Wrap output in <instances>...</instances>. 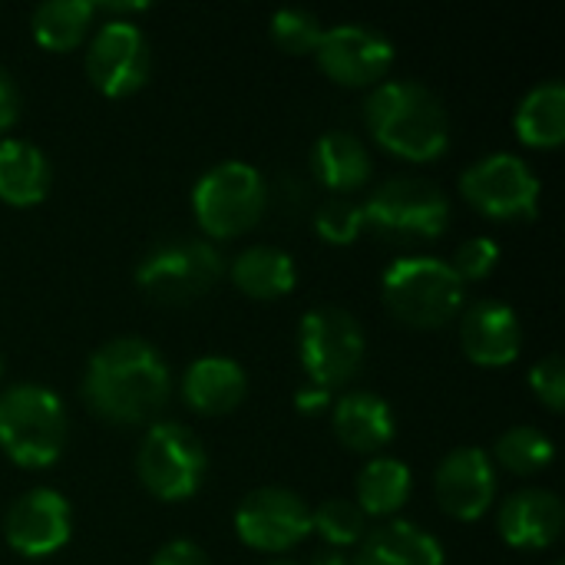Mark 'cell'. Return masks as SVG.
Instances as JSON below:
<instances>
[{"instance_id":"15","label":"cell","mask_w":565,"mask_h":565,"mask_svg":"<svg viewBox=\"0 0 565 565\" xmlns=\"http://www.w3.org/2000/svg\"><path fill=\"white\" fill-rule=\"evenodd\" d=\"M434 493L440 510L450 520L477 523L487 516L497 497V470L493 460L480 447H457L450 450L434 477Z\"/></svg>"},{"instance_id":"11","label":"cell","mask_w":565,"mask_h":565,"mask_svg":"<svg viewBox=\"0 0 565 565\" xmlns=\"http://www.w3.org/2000/svg\"><path fill=\"white\" fill-rule=\"evenodd\" d=\"M235 533L258 553H288L311 533V507L285 487H262L235 510Z\"/></svg>"},{"instance_id":"38","label":"cell","mask_w":565,"mask_h":565,"mask_svg":"<svg viewBox=\"0 0 565 565\" xmlns=\"http://www.w3.org/2000/svg\"><path fill=\"white\" fill-rule=\"evenodd\" d=\"M556 565H563V563H556Z\"/></svg>"},{"instance_id":"27","label":"cell","mask_w":565,"mask_h":565,"mask_svg":"<svg viewBox=\"0 0 565 565\" xmlns=\"http://www.w3.org/2000/svg\"><path fill=\"white\" fill-rule=\"evenodd\" d=\"M493 457L503 470L516 473V477H533V473H543L550 463H553V440L536 430V427H510L497 447H493Z\"/></svg>"},{"instance_id":"21","label":"cell","mask_w":565,"mask_h":565,"mask_svg":"<svg viewBox=\"0 0 565 565\" xmlns=\"http://www.w3.org/2000/svg\"><path fill=\"white\" fill-rule=\"evenodd\" d=\"M351 565H444V546L414 523H387L361 540Z\"/></svg>"},{"instance_id":"7","label":"cell","mask_w":565,"mask_h":565,"mask_svg":"<svg viewBox=\"0 0 565 565\" xmlns=\"http://www.w3.org/2000/svg\"><path fill=\"white\" fill-rule=\"evenodd\" d=\"M268 205V185L248 162L212 166L192 189V212L209 238H238L258 225Z\"/></svg>"},{"instance_id":"13","label":"cell","mask_w":565,"mask_h":565,"mask_svg":"<svg viewBox=\"0 0 565 565\" xmlns=\"http://www.w3.org/2000/svg\"><path fill=\"white\" fill-rule=\"evenodd\" d=\"M318 66L338 86H374L394 66V43L367 23H338L324 30L318 50Z\"/></svg>"},{"instance_id":"3","label":"cell","mask_w":565,"mask_h":565,"mask_svg":"<svg viewBox=\"0 0 565 565\" xmlns=\"http://www.w3.org/2000/svg\"><path fill=\"white\" fill-rule=\"evenodd\" d=\"M384 308L407 328H444L463 308V281L450 262L411 255L397 258L381 278Z\"/></svg>"},{"instance_id":"16","label":"cell","mask_w":565,"mask_h":565,"mask_svg":"<svg viewBox=\"0 0 565 565\" xmlns=\"http://www.w3.org/2000/svg\"><path fill=\"white\" fill-rule=\"evenodd\" d=\"M463 354L480 367H510L523 348V328L510 305L477 301L460 321Z\"/></svg>"},{"instance_id":"23","label":"cell","mask_w":565,"mask_h":565,"mask_svg":"<svg viewBox=\"0 0 565 565\" xmlns=\"http://www.w3.org/2000/svg\"><path fill=\"white\" fill-rule=\"evenodd\" d=\"M232 281L242 295L258 301H275L291 295L298 281L295 258L275 245H252L232 262Z\"/></svg>"},{"instance_id":"37","label":"cell","mask_w":565,"mask_h":565,"mask_svg":"<svg viewBox=\"0 0 565 565\" xmlns=\"http://www.w3.org/2000/svg\"><path fill=\"white\" fill-rule=\"evenodd\" d=\"M268 565H301V563H288V559H281V563H268Z\"/></svg>"},{"instance_id":"34","label":"cell","mask_w":565,"mask_h":565,"mask_svg":"<svg viewBox=\"0 0 565 565\" xmlns=\"http://www.w3.org/2000/svg\"><path fill=\"white\" fill-rule=\"evenodd\" d=\"M20 116V93L13 76L0 66V132H7Z\"/></svg>"},{"instance_id":"8","label":"cell","mask_w":565,"mask_h":565,"mask_svg":"<svg viewBox=\"0 0 565 565\" xmlns=\"http://www.w3.org/2000/svg\"><path fill=\"white\" fill-rule=\"evenodd\" d=\"M205 470H209L205 447L189 427L169 420V424H152L146 430L136 454V473L149 497L162 503L189 500L192 493H199Z\"/></svg>"},{"instance_id":"5","label":"cell","mask_w":565,"mask_h":565,"mask_svg":"<svg viewBox=\"0 0 565 565\" xmlns=\"http://www.w3.org/2000/svg\"><path fill=\"white\" fill-rule=\"evenodd\" d=\"M364 228L391 245H427L450 228V202L427 179H387L364 202Z\"/></svg>"},{"instance_id":"9","label":"cell","mask_w":565,"mask_h":565,"mask_svg":"<svg viewBox=\"0 0 565 565\" xmlns=\"http://www.w3.org/2000/svg\"><path fill=\"white\" fill-rule=\"evenodd\" d=\"M225 262L202 238H169L156 245L136 271L139 288L159 305H189L215 288Z\"/></svg>"},{"instance_id":"19","label":"cell","mask_w":565,"mask_h":565,"mask_svg":"<svg viewBox=\"0 0 565 565\" xmlns=\"http://www.w3.org/2000/svg\"><path fill=\"white\" fill-rule=\"evenodd\" d=\"M331 424H334L338 440L351 454L374 457L394 440V411L387 401H381L371 391L344 394L331 411Z\"/></svg>"},{"instance_id":"14","label":"cell","mask_w":565,"mask_h":565,"mask_svg":"<svg viewBox=\"0 0 565 565\" xmlns=\"http://www.w3.org/2000/svg\"><path fill=\"white\" fill-rule=\"evenodd\" d=\"M73 513L63 493L50 487L26 490L3 516V536L13 553L26 559H46L70 543Z\"/></svg>"},{"instance_id":"31","label":"cell","mask_w":565,"mask_h":565,"mask_svg":"<svg viewBox=\"0 0 565 565\" xmlns=\"http://www.w3.org/2000/svg\"><path fill=\"white\" fill-rule=\"evenodd\" d=\"M497 265H500V245L493 242V238H483V235H477V238H467L457 252H454V262H450V268L457 271V278L467 285V281H483V278H490L493 271H497Z\"/></svg>"},{"instance_id":"36","label":"cell","mask_w":565,"mask_h":565,"mask_svg":"<svg viewBox=\"0 0 565 565\" xmlns=\"http://www.w3.org/2000/svg\"><path fill=\"white\" fill-rule=\"evenodd\" d=\"M311 565H351V563H348V556H344V553H321V556H318Z\"/></svg>"},{"instance_id":"20","label":"cell","mask_w":565,"mask_h":565,"mask_svg":"<svg viewBox=\"0 0 565 565\" xmlns=\"http://www.w3.org/2000/svg\"><path fill=\"white\" fill-rule=\"evenodd\" d=\"M311 169H315V179L338 192V195H351V192H361L371 175H374V162H371V152L364 149V142L344 129H334V132H324L315 149H311Z\"/></svg>"},{"instance_id":"33","label":"cell","mask_w":565,"mask_h":565,"mask_svg":"<svg viewBox=\"0 0 565 565\" xmlns=\"http://www.w3.org/2000/svg\"><path fill=\"white\" fill-rule=\"evenodd\" d=\"M149 565H209V556L202 546H195L192 540H172L166 543Z\"/></svg>"},{"instance_id":"32","label":"cell","mask_w":565,"mask_h":565,"mask_svg":"<svg viewBox=\"0 0 565 565\" xmlns=\"http://www.w3.org/2000/svg\"><path fill=\"white\" fill-rule=\"evenodd\" d=\"M530 387L540 397V404H546L553 414H559L565 407V367L559 354L543 358L540 364H533L530 371Z\"/></svg>"},{"instance_id":"24","label":"cell","mask_w":565,"mask_h":565,"mask_svg":"<svg viewBox=\"0 0 565 565\" xmlns=\"http://www.w3.org/2000/svg\"><path fill=\"white\" fill-rule=\"evenodd\" d=\"M516 136L530 149H556L565 139V86L550 79L530 89L516 109Z\"/></svg>"},{"instance_id":"29","label":"cell","mask_w":565,"mask_h":565,"mask_svg":"<svg viewBox=\"0 0 565 565\" xmlns=\"http://www.w3.org/2000/svg\"><path fill=\"white\" fill-rule=\"evenodd\" d=\"M324 36L321 20L311 10H278L271 17V40L288 56H308Z\"/></svg>"},{"instance_id":"1","label":"cell","mask_w":565,"mask_h":565,"mask_svg":"<svg viewBox=\"0 0 565 565\" xmlns=\"http://www.w3.org/2000/svg\"><path fill=\"white\" fill-rule=\"evenodd\" d=\"M169 387V367L149 341L116 338L89 358L83 401L99 420L136 427L152 420L166 407Z\"/></svg>"},{"instance_id":"10","label":"cell","mask_w":565,"mask_h":565,"mask_svg":"<svg viewBox=\"0 0 565 565\" xmlns=\"http://www.w3.org/2000/svg\"><path fill=\"white\" fill-rule=\"evenodd\" d=\"M463 199L493 222H526L540 205L536 172L513 152H493L460 175Z\"/></svg>"},{"instance_id":"12","label":"cell","mask_w":565,"mask_h":565,"mask_svg":"<svg viewBox=\"0 0 565 565\" xmlns=\"http://www.w3.org/2000/svg\"><path fill=\"white\" fill-rule=\"evenodd\" d=\"M86 76L109 99L139 93L149 79V43L142 30L132 20H106L89 40Z\"/></svg>"},{"instance_id":"17","label":"cell","mask_w":565,"mask_h":565,"mask_svg":"<svg viewBox=\"0 0 565 565\" xmlns=\"http://www.w3.org/2000/svg\"><path fill=\"white\" fill-rule=\"evenodd\" d=\"M563 500L540 487L507 497L497 520L503 543L513 550H550L563 536Z\"/></svg>"},{"instance_id":"2","label":"cell","mask_w":565,"mask_h":565,"mask_svg":"<svg viewBox=\"0 0 565 565\" xmlns=\"http://www.w3.org/2000/svg\"><path fill=\"white\" fill-rule=\"evenodd\" d=\"M364 122L387 152L411 162H434L450 149V119L444 103L414 79L374 86L364 103Z\"/></svg>"},{"instance_id":"22","label":"cell","mask_w":565,"mask_h":565,"mask_svg":"<svg viewBox=\"0 0 565 565\" xmlns=\"http://www.w3.org/2000/svg\"><path fill=\"white\" fill-rule=\"evenodd\" d=\"M50 162L26 139L0 142V199L13 209H30L50 192Z\"/></svg>"},{"instance_id":"4","label":"cell","mask_w":565,"mask_h":565,"mask_svg":"<svg viewBox=\"0 0 565 565\" xmlns=\"http://www.w3.org/2000/svg\"><path fill=\"white\" fill-rule=\"evenodd\" d=\"M66 447V407L43 384H13L0 394V450L26 470H43Z\"/></svg>"},{"instance_id":"35","label":"cell","mask_w":565,"mask_h":565,"mask_svg":"<svg viewBox=\"0 0 565 565\" xmlns=\"http://www.w3.org/2000/svg\"><path fill=\"white\" fill-rule=\"evenodd\" d=\"M298 411L315 417V414H324L331 407V394L328 391H318V387H308V391H298Z\"/></svg>"},{"instance_id":"18","label":"cell","mask_w":565,"mask_h":565,"mask_svg":"<svg viewBox=\"0 0 565 565\" xmlns=\"http://www.w3.org/2000/svg\"><path fill=\"white\" fill-rule=\"evenodd\" d=\"M248 394V377L238 361L232 358H199L189 364L185 381H182V397L185 407L195 411L199 417H222L232 414Z\"/></svg>"},{"instance_id":"26","label":"cell","mask_w":565,"mask_h":565,"mask_svg":"<svg viewBox=\"0 0 565 565\" xmlns=\"http://www.w3.org/2000/svg\"><path fill=\"white\" fill-rule=\"evenodd\" d=\"M96 17V7L89 0H50V3H40L33 10V40L50 50V53H66V50H76L86 33H89V23Z\"/></svg>"},{"instance_id":"28","label":"cell","mask_w":565,"mask_h":565,"mask_svg":"<svg viewBox=\"0 0 565 565\" xmlns=\"http://www.w3.org/2000/svg\"><path fill=\"white\" fill-rule=\"evenodd\" d=\"M311 530L331 546H354L367 536V516L358 510V503L334 497L311 510Z\"/></svg>"},{"instance_id":"6","label":"cell","mask_w":565,"mask_h":565,"mask_svg":"<svg viewBox=\"0 0 565 565\" xmlns=\"http://www.w3.org/2000/svg\"><path fill=\"white\" fill-rule=\"evenodd\" d=\"M367 354L364 328L358 318L338 305L311 308L298 328V358L318 391H338L358 377Z\"/></svg>"},{"instance_id":"25","label":"cell","mask_w":565,"mask_h":565,"mask_svg":"<svg viewBox=\"0 0 565 565\" xmlns=\"http://www.w3.org/2000/svg\"><path fill=\"white\" fill-rule=\"evenodd\" d=\"M411 467L397 457H374L358 477V510L364 516H391L411 497Z\"/></svg>"},{"instance_id":"30","label":"cell","mask_w":565,"mask_h":565,"mask_svg":"<svg viewBox=\"0 0 565 565\" xmlns=\"http://www.w3.org/2000/svg\"><path fill=\"white\" fill-rule=\"evenodd\" d=\"M315 228L328 245H351L361 238V232H367L364 228V205L338 195L315 212Z\"/></svg>"}]
</instances>
